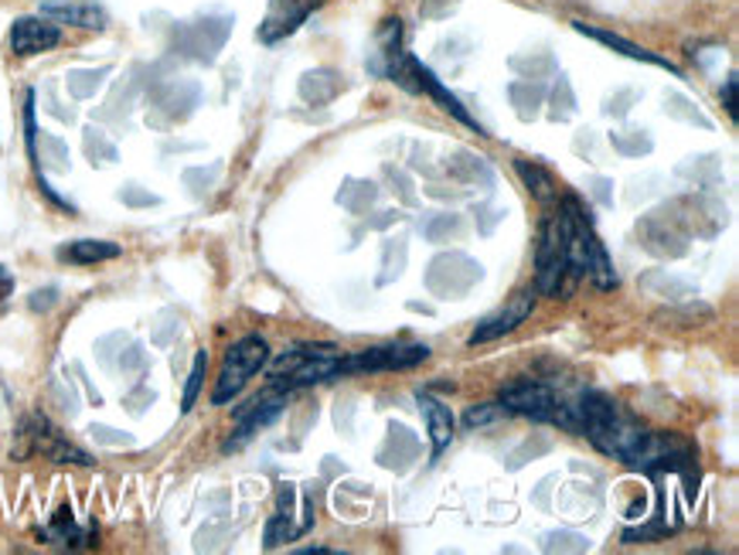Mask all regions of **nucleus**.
<instances>
[{
    "label": "nucleus",
    "instance_id": "aec40b11",
    "mask_svg": "<svg viewBox=\"0 0 739 555\" xmlns=\"http://www.w3.org/2000/svg\"><path fill=\"white\" fill-rule=\"evenodd\" d=\"M515 171H518V178L528 184V191L541 201V205L556 201V181H553V174L541 168V164H535V161H515Z\"/></svg>",
    "mask_w": 739,
    "mask_h": 555
},
{
    "label": "nucleus",
    "instance_id": "2f4dec72",
    "mask_svg": "<svg viewBox=\"0 0 739 555\" xmlns=\"http://www.w3.org/2000/svg\"><path fill=\"white\" fill-rule=\"evenodd\" d=\"M553 103H556V110H553V120H569L573 113H576V99H573V89H569V82H566V75H559V85H556V95H553Z\"/></svg>",
    "mask_w": 739,
    "mask_h": 555
},
{
    "label": "nucleus",
    "instance_id": "f257e3e1",
    "mask_svg": "<svg viewBox=\"0 0 739 555\" xmlns=\"http://www.w3.org/2000/svg\"><path fill=\"white\" fill-rule=\"evenodd\" d=\"M563 205L569 212V276L573 280L589 276L600 290H614L617 273H614V263L607 256L600 235L594 232V222L583 215L576 198H563Z\"/></svg>",
    "mask_w": 739,
    "mask_h": 555
},
{
    "label": "nucleus",
    "instance_id": "f704fd0d",
    "mask_svg": "<svg viewBox=\"0 0 739 555\" xmlns=\"http://www.w3.org/2000/svg\"><path fill=\"white\" fill-rule=\"evenodd\" d=\"M59 304V290L55 286H44V290H34L31 293V311H48Z\"/></svg>",
    "mask_w": 739,
    "mask_h": 555
},
{
    "label": "nucleus",
    "instance_id": "c756f323",
    "mask_svg": "<svg viewBox=\"0 0 739 555\" xmlns=\"http://www.w3.org/2000/svg\"><path fill=\"white\" fill-rule=\"evenodd\" d=\"M460 229H464V225H460L457 215H436L433 222H426L423 232H426L429 242H447L451 235H460Z\"/></svg>",
    "mask_w": 739,
    "mask_h": 555
},
{
    "label": "nucleus",
    "instance_id": "6ab92c4d",
    "mask_svg": "<svg viewBox=\"0 0 739 555\" xmlns=\"http://www.w3.org/2000/svg\"><path fill=\"white\" fill-rule=\"evenodd\" d=\"M341 75L337 72H331V69H317V72H307L304 79H301V99L304 103H311V107H324V103H331V99L341 92Z\"/></svg>",
    "mask_w": 739,
    "mask_h": 555
},
{
    "label": "nucleus",
    "instance_id": "393cba45",
    "mask_svg": "<svg viewBox=\"0 0 739 555\" xmlns=\"http://www.w3.org/2000/svg\"><path fill=\"white\" fill-rule=\"evenodd\" d=\"M610 143H614L617 154H624V158L651 154V137H645V130H620V133H610Z\"/></svg>",
    "mask_w": 739,
    "mask_h": 555
},
{
    "label": "nucleus",
    "instance_id": "cd10ccee",
    "mask_svg": "<svg viewBox=\"0 0 739 555\" xmlns=\"http://www.w3.org/2000/svg\"><path fill=\"white\" fill-rule=\"evenodd\" d=\"M38 161H44L48 168H55V171H69V150L59 137H41V154L34 158V164Z\"/></svg>",
    "mask_w": 739,
    "mask_h": 555
},
{
    "label": "nucleus",
    "instance_id": "9d476101",
    "mask_svg": "<svg viewBox=\"0 0 739 555\" xmlns=\"http://www.w3.org/2000/svg\"><path fill=\"white\" fill-rule=\"evenodd\" d=\"M532 307H535V296H532L528 290H525V293H515L502 311L487 314V317L474 327L470 344H487V341H498V337L512 334L518 324H525V321L532 317Z\"/></svg>",
    "mask_w": 739,
    "mask_h": 555
},
{
    "label": "nucleus",
    "instance_id": "473e14b6",
    "mask_svg": "<svg viewBox=\"0 0 739 555\" xmlns=\"http://www.w3.org/2000/svg\"><path fill=\"white\" fill-rule=\"evenodd\" d=\"M120 201L123 205H130V209H151V205H158V194H151V191H140V184H126L123 191H120Z\"/></svg>",
    "mask_w": 739,
    "mask_h": 555
},
{
    "label": "nucleus",
    "instance_id": "7ed1b4c3",
    "mask_svg": "<svg viewBox=\"0 0 739 555\" xmlns=\"http://www.w3.org/2000/svg\"><path fill=\"white\" fill-rule=\"evenodd\" d=\"M535 286L546 296H559L566 293V280L569 276V212L566 205H559L556 215H549V222L541 225L538 235V249H535Z\"/></svg>",
    "mask_w": 739,
    "mask_h": 555
},
{
    "label": "nucleus",
    "instance_id": "dca6fc26",
    "mask_svg": "<svg viewBox=\"0 0 739 555\" xmlns=\"http://www.w3.org/2000/svg\"><path fill=\"white\" fill-rule=\"evenodd\" d=\"M212 24H215V21H194V24L184 31L188 41H184L181 48H184V52H188L191 59H202V62H212V59H215V52L222 48V41H225L232 21H222L215 31H212Z\"/></svg>",
    "mask_w": 739,
    "mask_h": 555
},
{
    "label": "nucleus",
    "instance_id": "9b49d317",
    "mask_svg": "<svg viewBox=\"0 0 739 555\" xmlns=\"http://www.w3.org/2000/svg\"><path fill=\"white\" fill-rule=\"evenodd\" d=\"M59 41H62L59 24H52V21L41 18V14H38V18H18L14 28H11V52L21 56V59L52 52Z\"/></svg>",
    "mask_w": 739,
    "mask_h": 555
},
{
    "label": "nucleus",
    "instance_id": "4c0bfd02",
    "mask_svg": "<svg viewBox=\"0 0 739 555\" xmlns=\"http://www.w3.org/2000/svg\"><path fill=\"white\" fill-rule=\"evenodd\" d=\"M11 290H14V280H11V273L4 266H0V296H8Z\"/></svg>",
    "mask_w": 739,
    "mask_h": 555
},
{
    "label": "nucleus",
    "instance_id": "4468645a",
    "mask_svg": "<svg viewBox=\"0 0 739 555\" xmlns=\"http://www.w3.org/2000/svg\"><path fill=\"white\" fill-rule=\"evenodd\" d=\"M419 413L426 416V430H429V443H433V457H439L443 450L454 440V413L451 406H443L439 398H433L429 392H419Z\"/></svg>",
    "mask_w": 739,
    "mask_h": 555
},
{
    "label": "nucleus",
    "instance_id": "bb28decb",
    "mask_svg": "<svg viewBox=\"0 0 739 555\" xmlns=\"http://www.w3.org/2000/svg\"><path fill=\"white\" fill-rule=\"evenodd\" d=\"M508 413L502 402H484V406H470L467 416H464V426L467 430H480V426H490V423H502Z\"/></svg>",
    "mask_w": 739,
    "mask_h": 555
},
{
    "label": "nucleus",
    "instance_id": "6e6552de",
    "mask_svg": "<svg viewBox=\"0 0 739 555\" xmlns=\"http://www.w3.org/2000/svg\"><path fill=\"white\" fill-rule=\"evenodd\" d=\"M286 410V395L280 389H270L263 395H256L250 406H242L235 413V436L225 443V450H239L242 443H250L260 430H266L270 423H276Z\"/></svg>",
    "mask_w": 739,
    "mask_h": 555
},
{
    "label": "nucleus",
    "instance_id": "c9c22d12",
    "mask_svg": "<svg viewBox=\"0 0 739 555\" xmlns=\"http://www.w3.org/2000/svg\"><path fill=\"white\" fill-rule=\"evenodd\" d=\"M722 107L732 120H739V107H736V72L726 75V85H722Z\"/></svg>",
    "mask_w": 739,
    "mask_h": 555
},
{
    "label": "nucleus",
    "instance_id": "c85d7f7f",
    "mask_svg": "<svg viewBox=\"0 0 739 555\" xmlns=\"http://www.w3.org/2000/svg\"><path fill=\"white\" fill-rule=\"evenodd\" d=\"M85 154L92 158V164H113L117 147L100 130H85Z\"/></svg>",
    "mask_w": 739,
    "mask_h": 555
},
{
    "label": "nucleus",
    "instance_id": "e433bc0d",
    "mask_svg": "<svg viewBox=\"0 0 739 555\" xmlns=\"http://www.w3.org/2000/svg\"><path fill=\"white\" fill-rule=\"evenodd\" d=\"M589 184H594V198L600 201V205H614V194L607 191V188H610V181H607V178H594Z\"/></svg>",
    "mask_w": 739,
    "mask_h": 555
},
{
    "label": "nucleus",
    "instance_id": "f3484780",
    "mask_svg": "<svg viewBox=\"0 0 739 555\" xmlns=\"http://www.w3.org/2000/svg\"><path fill=\"white\" fill-rule=\"evenodd\" d=\"M120 245L117 242H107V239H75L69 245L59 249V260L72 263V266H92V263H107V260H117L120 256Z\"/></svg>",
    "mask_w": 739,
    "mask_h": 555
},
{
    "label": "nucleus",
    "instance_id": "412c9836",
    "mask_svg": "<svg viewBox=\"0 0 739 555\" xmlns=\"http://www.w3.org/2000/svg\"><path fill=\"white\" fill-rule=\"evenodd\" d=\"M375 194H378V191H375L372 181H348V184H344V188L337 191V205H344L348 212L358 215V212H365V209L372 205Z\"/></svg>",
    "mask_w": 739,
    "mask_h": 555
},
{
    "label": "nucleus",
    "instance_id": "b1692460",
    "mask_svg": "<svg viewBox=\"0 0 739 555\" xmlns=\"http://www.w3.org/2000/svg\"><path fill=\"white\" fill-rule=\"evenodd\" d=\"M205 369H209V355L199 351L191 362V372H188V385H184V395H181V413H191L194 402H199V392H202V382H205Z\"/></svg>",
    "mask_w": 739,
    "mask_h": 555
},
{
    "label": "nucleus",
    "instance_id": "f8f14e48",
    "mask_svg": "<svg viewBox=\"0 0 739 555\" xmlns=\"http://www.w3.org/2000/svg\"><path fill=\"white\" fill-rule=\"evenodd\" d=\"M41 18L55 24H72L82 31H103L110 24L107 8L95 4V0H48V4H41Z\"/></svg>",
    "mask_w": 739,
    "mask_h": 555
},
{
    "label": "nucleus",
    "instance_id": "423d86ee",
    "mask_svg": "<svg viewBox=\"0 0 739 555\" xmlns=\"http://www.w3.org/2000/svg\"><path fill=\"white\" fill-rule=\"evenodd\" d=\"M480 280V263H474L464 252H443L429 263L426 290L439 300H460Z\"/></svg>",
    "mask_w": 739,
    "mask_h": 555
},
{
    "label": "nucleus",
    "instance_id": "1a4fd4ad",
    "mask_svg": "<svg viewBox=\"0 0 739 555\" xmlns=\"http://www.w3.org/2000/svg\"><path fill=\"white\" fill-rule=\"evenodd\" d=\"M637 239L645 242L648 252L665 256V260H678L688 252V232H681V225L675 222V215L668 219V212H655L648 219H640Z\"/></svg>",
    "mask_w": 739,
    "mask_h": 555
},
{
    "label": "nucleus",
    "instance_id": "72a5a7b5",
    "mask_svg": "<svg viewBox=\"0 0 739 555\" xmlns=\"http://www.w3.org/2000/svg\"><path fill=\"white\" fill-rule=\"evenodd\" d=\"M668 535V528H661V525H648V528H627L624 532V542L627 545H637V542H651V538H665Z\"/></svg>",
    "mask_w": 739,
    "mask_h": 555
},
{
    "label": "nucleus",
    "instance_id": "7c9ffc66",
    "mask_svg": "<svg viewBox=\"0 0 739 555\" xmlns=\"http://www.w3.org/2000/svg\"><path fill=\"white\" fill-rule=\"evenodd\" d=\"M541 548L546 552H586L589 548V538L583 535H573V532H556V535H546V542H541Z\"/></svg>",
    "mask_w": 739,
    "mask_h": 555
},
{
    "label": "nucleus",
    "instance_id": "f03ea898",
    "mask_svg": "<svg viewBox=\"0 0 739 555\" xmlns=\"http://www.w3.org/2000/svg\"><path fill=\"white\" fill-rule=\"evenodd\" d=\"M337 347L334 344H297L280 355L270 369V382L280 392L307 389L317 382L337 379Z\"/></svg>",
    "mask_w": 739,
    "mask_h": 555
},
{
    "label": "nucleus",
    "instance_id": "4be33fe9",
    "mask_svg": "<svg viewBox=\"0 0 739 555\" xmlns=\"http://www.w3.org/2000/svg\"><path fill=\"white\" fill-rule=\"evenodd\" d=\"M640 283H645L655 296H671V300H678V296H696V286H692V283H685V280H678V276H668L665 270L645 276Z\"/></svg>",
    "mask_w": 739,
    "mask_h": 555
},
{
    "label": "nucleus",
    "instance_id": "20e7f679",
    "mask_svg": "<svg viewBox=\"0 0 739 555\" xmlns=\"http://www.w3.org/2000/svg\"><path fill=\"white\" fill-rule=\"evenodd\" d=\"M266 362H270V344L260 334L239 337L225 351V362H222V372H219V382H215V392H212L215 406H225V402H232L245 385H250V379L256 372L266 369Z\"/></svg>",
    "mask_w": 739,
    "mask_h": 555
},
{
    "label": "nucleus",
    "instance_id": "5701e85b",
    "mask_svg": "<svg viewBox=\"0 0 739 555\" xmlns=\"http://www.w3.org/2000/svg\"><path fill=\"white\" fill-rule=\"evenodd\" d=\"M304 532V525H293V515H286V512H276L270 522H266V535H263V545L266 548H276V545H283V542H293Z\"/></svg>",
    "mask_w": 739,
    "mask_h": 555
},
{
    "label": "nucleus",
    "instance_id": "a878e982",
    "mask_svg": "<svg viewBox=\"0 0 739 555\" xmlns=\"http://www.w3.org/2000/svg\"><path fill=\"white\" fill-rule=\"evenodd\" d=\"M107 75H110V69H75V72H69V92L75 99H89L95 89L103 85Z\"/></svg>",
    "mask_w": 739,
    "mask_h": 555
},
{
    "label": "nucleus",
    "instance_id": "a211bd4d",
    "mask_svg": "<svg viewBox=\"0 0 739 555\" xmlns=\"http://www.w3.org/2000/svg\"><path fill=\"white\" fill-rule=\"evenodd\" d=\"M576 31H579V34H586V38H594V41H604L607 48H617L620 56H627V59H634V62H651V65H661V69H668V72H675V75H678V69H675L671 62H665L661 56L648 52V48H637V44H630V41H627V38H620V34H610V31H600V28H589V24H583V21H576Z\"/></svg>",
    "mask_w": 739,
    "mask_h": 555
},
{
    "label": "nucleus",
    "instance_id": "ddd939ff",
    "mask_svg": "<svg viewBox=\"0 0 739 555\" xmlns=\"http://www.w3.org/2000/svg\"><path fill=\"white\" fill-rule=\"evenodd\" d=\"M314 4H317V0H273V8H270L266 21H263V28H260V38H263L266 44H273V41H280L283 34L297 31V28L304 24V18L311 14Z\"/></svg>",
    "mask_w": 739,
    "mask_h": 555
},
{
    "label": "nucleus",
    "instance_id": "39448f33",
    "mask_svg": "<svg viewBox=\"0 0 739 555\" xmlns=\"http://www.w3.org/2000/svg\"><path fill=\"white\" fill-rule=\"evenodd\" d=\"M429 359L426 344H385V347H365L348 359H337V379L358 375V372H396V369H416Z\"/></svg>",
    "mask_w": 739,
    "mask_h": 555
},
{
    "label": "nucleus",
    "instance_id": "0eeeda50",
    "mask_svg": "<svg viewBox=\"0 0 739 555\" xmlns=\"http://www.w3.org/2000/svg\"><path fill=\"white\" fill-rule=\"evenodd\" d=\"M498 402L505 406V413L532 416L535 423H556L559 406H563V398H559L549 385L532 382V379L505 385L502 395H498Z\"/></svg>",
    "mask_w": 739,
    "mask_h": 555
},
{
    "label": "nucleus",
    "instance_id": "2eb2a0df",
    "mask_svg": "<svg viewBox=\"0 0 739 555\" xmlns=\"http://www.w3.org/2000/svg\"><path fill=\"white\" fill-rule=\"evenodd\" d=\"M413 79H416V89H423V92H429V95L436 99L439 110H447V113H451V117H457L464 127H470V130H477V133H480L477 120H474V117H470V113L460 107V99H457L454 92L443 89V82H439V79H436V75H433V72H429L423 62H416V59H413Z\"/></svg>",
    "mask_w": 739,
    "mask_h": 555
}]
</instances>
